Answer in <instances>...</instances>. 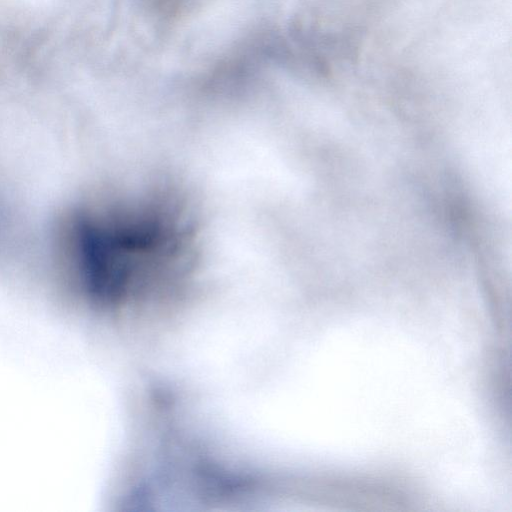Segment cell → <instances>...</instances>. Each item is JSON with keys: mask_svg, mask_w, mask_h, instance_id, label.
Here are the masks:
<instances>
[{"mask_svg": "<svg viewBox=\"0 0 512 512\" xmlns=\"http://www.w3.org/2000/svg\"><path fill=\"white\" fill-rule=\"evenodd\" d=\"M174 234L173 227L159 216L132 218L93 208L77 249L79 270L93 300L108 303L147 264H168L176 256Z\"/></svg>", "mask_w": 512, "mask_h": 512, "instance_id": "1", "label": "cell"}]
</instances>
